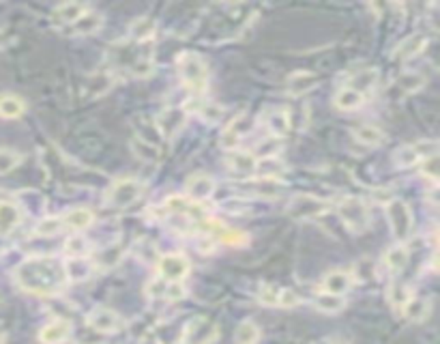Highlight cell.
<instances>
[{
	"instance_id": "obj_6",
	"label": "cell",
	"mask_w": 440,
	"mask_h": 344,
	"mask_svg": "<svg viewBox=\"0 0 440 344\" xmlns=\"http://www.w3.org/2000/svg\"><path fill=\"white\" fill-rule=\"evenodd\" d=\"M331 209L329 200H322L312 194H296L288 202V215L294 220H316Z\"/></svg>"
},
{
	"instance_id": "obj_14",
	"label": "cell",
	"mask_w": 440,
	"mask_h": 344,
	"mask_svg": "<svg viewBox=\"0 0 440 344\" xmlns=\"http://www.w3.org/2000/svg\"><path fill=\"white\" fill-rule=\"evenodd\" d=\"M213 194H215V179L210 175H204V172H196L185 183V196L198 204L208 200Z\"/></svg>"
},
{
	"instance_id": "obj_4",
	"label": "cell",
	"mask_w": 440,
	"mask_h": 344,
	"mask_svg": "<svg viewBox=\"0 0 440 344\" xmlns=\"http://www.w3.org/2000/svg\"><path fill=\"white\" fill-rule=\"evenodd\" d=\"M386 220H389L393 239L398 243H406V239L410 237L413 226H415V218H413V211H410L408 202L402 198H391L386 202Z\"/></svg>"
},
{
	"instance_id": "obj_28",
	"label": "cell",
	"mask_w": 440,
	"mask_h": 344,
	"mask_svg": "<svg viewBox=\"0 0 440 344\" xmlns=\"http://www.w3.org/2000/svg\"><path fill=\"white\" fill-rule=\"evenodd\" d=\"M267 129L273 138H284L290 132V116L286 110H271L267 114Z\"/></svg>"
},
{
	"instance_id": "obj_26",
	"label": "cell",
	"mask_w": 440,
	"mask_h": 344,
	"mask_svg": "<svg viewBox=\"0 0 440 344\" xmlns=\"http://www.w3.org/2000/svg\"><path fill=\"white\" fill-rule=\"evenodd\" d=\"M402 314H404V319H408V321H413V323L425 321L427 314H429V299H425V297H415V295H413V297L406 301V306L402 308Z\"/></svg>"
},
{
	"instance_id": "obj_40",
	"label": "cell",
	"mask_w": 440,
	"mask_h": 344,
	"mask_svg": "<svg viewBox=\"0 0 440 344\" xmlns=\"http://www.w3.org/2000/svg\"><path fill=\"white\" fill-rule=\"evenodd\" d=\"M22 164V153L13 149H0V175H9Z\"/></svg>"
},
{
	"instance_id": "obj_42",
	"label": "cell",
	"mask_w": 440,
	"mask_h": 344,
	"mask_svg": "<svg viewBox=\"0 0 440 344\" xmlns=\"http://www.w3.org/2000/svg\"><path fill=\"white\" fill-rule=\"evenodd\" d=\"M63 231V220L61 218H43L37 224V235L41 237H54Z\"/></svg>"
},
{
	"instance_id": "obj_1",
	"label": "cell",
	"mask_w": 440,
	"mask_h": 344,
	"mask_svg": "<svg viewBox=\"0 0 440 344\" xmlns=\"http://www.w3.org/2000/svg\"><path fill=\"white\" fill-rule=\"evenodd\" d=\"M15 284L30 295L37 297H52L63 293L67 286V269L65 263L54 256H32L22 261L13 271Z\"/></svg>"
},
{
	"instance_id": "obj_34",
	"label": "cell",
	"mask_w": 440,
	"mask_h": 344,
	"mask_svg": "<svg viewBox=\"0 0 440 344\" xmlns=\"http://www.w3.org/2000/svg\"><path fill=\"white\" fill-rule=\"evenodd\" d=\"M355 140L365 147H380L384 142V132L374 125H363V127L355 129Z\"/></svg>"
},
{
	"instance_id": "obj_5",
	"label": "cell",
	"mask_w": 440,
	"mask_h": 344,
	"mask_svg": "<svg viewBox=\"0 0 440 344\" xmlns=\"http://www.w3.org/2000/svg\"><path fill=\"white\" fill-rule=\"evenodd\" d=\"M144 194V183L138 179H118L110 185L106 194V202L114 209H125L136 204Z\"/></svg>"
},
{
	"instance_id": "obj_3",
	"label": "cell",
	"mask_w": 440,
	"mask_h": 344,
	"mask_svg": "<svg viewBox=\"0 0 440 344\" xmlns=\"http://www.w3.org/2000/svg\"><path fill=\"white\" fill-rule=\"evenodd\" d=\"M339 220L346 224L348 231H352L355 235L359 233H365L370 228V222H372V215H370V207L363 198L359 196H346L337 202L335 207Z\"/></svg>"
},
{
	"instance_id": "obj_8",
	"label": "cell",
	"mask_w": 440,
	"mask_h": 344,
	"mask_svg": "<svg viewBox=\"0 0 440 344\" xmlns=\"http://www.w3.org/2000/svg\"><path fill=\"white\" fill-rule=\"evenodd\" d=\"M157 269H159V278H163L165 282H181L189 276V261L185 254H179V252H172V254H163L157 263Z\"/></svg>"
},
{
	"instance_id": "obj_18",
	"label": "cell",
	"mask_w": 440,
	"mask_h": 344,
	"mask_svg": "<svg viewBox=\"0 0 440 344\" xmlns=\"http://www.w3.org/2000/svg\"><path fill=\"white\" fill-rule=\"evenodd\" d=\"M86 11L88 7L82 3H63L52 11V22L61 28H71Z\"/></svg>"
},
{
	"instance_id": "obj_43",
	"label": "cell",
	"mask_w": 440,
	"mask_h": 344,
	"mask_svg": "<svg viewBox=\"0 0 440 344\" xmlns=\"http://www.w3.org/2000/svg\"><path fill=\"white\" fill-rule=\"evenodd\" d=\"M219 241H224V243H228V245H243L245 241H247V235L245 233H241V231H232V228H222L219 226Z\"/></svg>"
},
{
	"instance_id": "obj_24",
	"label": "cell",
	"mask_w": 440,
	"mask_h": 344,
	"mask_svg": "<svg viewBox=\"0 0 440 344\" xmlns=\"http://www.w3.org/2000/svg\"><path fill=\"white\" fill-rule=\"evenodd\" d=\"M427 41H429V37L425 32H415L400 43V48L395 50V56L402 61H410L427 48Z\"/></svg>"
},
{
	"instance_id": "obj_47",
	"label": "cell",
	"mask_w": 440,
	"mask_h": 344,
	"mask_svg": "<svg viewBox=\"0 0 440 344\" xmlns=\"http://www.w3.org/2000/svg\"><path fill=\"white\" fill-rule=\"evenodd\" d=\"M298 306V297L294 290L290 288H282L279 290V299H277V308H294Z\"/></svg>"
},
{
	"instance_id": "obj_23",
	"label": "cell",
	"mask_w": 440,
	"mask_h": 344,
	"mask_svg": "<svg viewBox=\"0 0 440 344\" xmlns=\"http://www.w3.org/2000/svg\"><path fill=\"white\" fill-rule=\"evenodd\" d=\"M352 286V276L344 269H333L322 278V290L331 295H346Z\"/></svg>"
},
{
	"instance_id": "obj_36",
	"label": "cell",
	"mask_w": 440,
	"mask_h": 344,
	"mask_svg": "<svg viewBox=\"0 0 440 344\" xmlns=\"http://www.w3.org/2000/svg\"><path fill=\"white\" fill-rule=\"evenodd\" d=\"M155 28H157L155 20L142 16V18H138L134 24L129 26V35H131V39H136V41L142 43V41H149L155 35Z\"/></svg>"
},
{
	"instance_id": "obj_30",
	"label": "cell",
	"mask_w": 440,
	"mask_h": 344,
	"mask_svg": "<svg viewBox=\"0 0 440 344\" xmlns=\"http://www.w3.org/2000/svg\"><path fill=\"white\" fill-rule=\"evenodd\" d=\"M408 256H410V252H408V247H406L404 243L393 245V247L384 254V263H386L389 271L400 274V271L406 267V263H408Z\"/></svg>"
},
{
	"instance_id": "obj_20",
	"label": "cell",
	"mask_w": 440,
	"mask_h": 344,
	"mask_svg": "<svg viewBox=\"0 0 440 344\" xmlns=\"http://www.w3.org/2000/svg\"><path fill=\"white\" fill-rule=\"evenodd\" d=\"M335 108L341 110V112H355V110H361L367 102L365 95H361L359 91H355L352 86L344 84L341 89L335 93Z\"/></svg>"
},
{
	"instance_id": "obj_37",
	"label": "cell",
	"mask_w": 440,
	"mask_h": 344,
	"mask_svg": "<svg viewBox=\"0 0 440 344\" xmlns=\"http://www.w3.org/2000/svg\"><path fill=\"white\" fill-rule=\"evenodd\" d=\"M237 344H258L260 342V327L253 321H243L234 333Z\"/></svg>"
},
{
	"instance_id": "obj_15",
	"label": "cell",
	"mask_w": 440,
	"mask_h": 344,
	"mask_svg": "<svg viewBox=\"0 0 440 344\" xmlns=\"http://www.w3.org/2000/svg\"><path fill=\"white\" fill-rule=\"evenodd\" d=\"M318 82H320V78L314 71H294L286 80V91L290 95L298 97V95H305V93L314 91L318 86Z\"/></svg>"
},
{
	"instance_id": "obj_46",
	"label": "cell",
	"mask_w": 440,
	"mask_h": 344,
	"mask_svg": "<svg viewBox=\"0 0 440 344\" xmlns=\"http://www.w3.org/2000/svg\"><path fill=\"white\" fill-rule=\"evenodd\" d=\"M279 290H282V288H277V286L269 284V286H262V288H260L258 297H260V301H262L264 306H277Z\"/></svg>"
},
{
	"instance_id": "obj_19",
	"label": "cell",
	"mask_w": 440,
	"mask_h": 344,
	"mask_svg": "<svg viewBox=\"0 0 440 344\" xmlns=\"http://www.w3.org/2000/svg\"><path fill=\"white\" fill-rule=\"evenodd\" d=\"M61 220H63V228H69L73 233H82L95 222V213L86 207H75V209L67 211Z\"/></svg>"
},
{
	"instance_id": "obj_10",
	"label": "cell",
	"mask_w": 440,
	"mask_h": 344,
	"mask_svg": "<svg viewBox=\"0 0 440 344\" xmlns=\"http://www.w3.org/2000/svg\"><path fill=\"white\" fill-rule=\"evenodd\" d=\"M217 336H219V329L215 323L206 319H194L191 323H187L181 336V344H210L217 340Z\"/></svg>"
},
{
	"instance_id": "obj_45",
	"label": "cell",
	"mask_w": 440,
	"mask_h": 344,
	"mask_svg": "<svg viewBox=\"0 0 440 344\" xmlns=\"http://www.w3.org/2000/svg\"><path fill=\"white\" fill-rule=\"evenodd\" d=\"M421 166V175L425 177V179H429V181H438V155H432V157H427L425 161H421L419 164Z\"/></svg>"
},
{
	"instance_id": "obj_17",
	"label": "cell",
	"mask_w": 440,
	"mask_h": 344,
	"mask_svg": "<svg viewBox=\"0 0 440 344\" xmlns=\"http://www.w3.org/2000/svg\"><path fill=\"white\" fill-rule=\"evenodd\" d=\"M226 164L232 172H237V175H256V168H258V157L249 151H237L232 149L226 157Z\"/></svg>"
},
{
	"instance_id": "obj_33",
	"label": "cell",
	"mask_w": 440,
	"mask_h": 344,
	"mask_svg": "<svg viewBox=\"0 0 440 344\" xmlns=\"http://www.w3.org/2000/svg\"><path fill=\"white\" fill-rule=\"evenodd\" d=\"M65 269H67V278L75 280V282L77 280H86L88 276L95 271L91 258H69V261L65 263Z\"/></svg>"
},
{
	"instance_id": "obj_35",
	"label": "cell",
	"mask_w": 440,
	"mask_h": 344,
	"mask_svg": "<svg viewBox=\"0 0 440 344\" xmlns=\"http://www.w3.org/2000/svg\"><path fill=\"white\" fill-rule=\"evenodd\" d=\"M88 254H91V243H88V239H84L80 233L71 235L65 241V256L67 258H86Z\"/></svg>"
},
{
	"instance_id": "obj_39",
	"label": "cell",
	"mask_w": 440,
	"mask_h": 344,
	"mask_svg": "<svg viewBox=\"0 0 440 344\" xmlns=\"http://www.w3.org/2000/svg\"><path fill=\"white\" fill-rule=\"evenodd\" d=\"M410 297H413V295H410V290H408L404 284H393V286L389 288V293H386V299L391 301V306H393L395 310H402Z\"/></svg>"
},
{
	"instance_id": "obj_9",
	"label": "cell",
	"mask_w": 440,
	"mask_h": 344,
	"mask_svg": "<svg viewBox=\"0 0 440 344\" xmlns=\"http://www.w3.org/2000/svg\"><path fill=\"white\" fill-rule=\"evenodd\" d=\"M253 129V118L249 114H239L237 118H232L222 132V138H219V145L224 149L232 151L237 149V145Z\"/></svg>"
},
{
	"instance_id": "obj_29",
	"label": "cell",
	"mask_w": 440,
	"mask_h": 344,
	"mask_svg": "<svg viewBox=\"0 0 440 344\" xmlns=\"http://www.w3.org/2000/svg\"><path fill=\"white\" fill-rule=\"evenodd\" d=\"M314 306L325 312V314H337L346 308V297L341 295H331V293H318L316 299H314Z\"/></svg>"
},
{
	"instance_id": "obj_25",
	"label": "cell",
	"mask_w": 440,
	"mask_h": 344,
	"mask_svg": "<svg viewBox=\"0 0 440 344\" xmlns=\"http://www.w3.org/2000/svg\"><path fill=\"white\" fill-rule=\"evenodd\" d=\"M348 86H352L355 91H359L361 95L367 97L376 89V86H378V71L374 67L372 69H361V71H357L355 75L350 78Z\"/></svg>"
},
{
	"instance_id": "obj_11",
	"label": "cell",
	"mask_w": 440,
	"mask_h": 344,
	"mask_svg": "<svg viewBox=\"0 0 440 344\" xmlns=\"http://www.w3.org/2000/svg\"><path fill=\"white\" fill-rule=\"evenodd\" d=\"M86 323H88V327L99 331V333H116L125 325L122 317L118 312L110 310V308H95V310H91V314L86 317Z\"/></svg>"
},
{
	"instance_id": "obj_41",
	"label": "cell",
	"mask_w": 440,
	"mask_h": 344,
	"mask_svg": "<svg viewBox=\"0 0 440 344\" xmlns=\"http://www.w3.org/2000/svg\"><path fill=\"white\" fill-rule=\"evenodd\" d=\"M131 149H134V153L140 157V159H146V161H157L159 159V149L155 145H149L140 138H136L134 142H131Z\"/></svg>"
},
{
	"instance_id": "obj_7",
	"label": "cell",
	"mask_w": 440,
	"mask_h": 344,
	"mask_svg": "<svg viewBox=\"0 0 440 344\" xmlns=\"http://www.w3.org/2000/svg\"><path fill=\"white\" fill-rule=\"evenodd\" d=\"M438 155V142L436 140H417L413 145L402 147L398 153H395V161L402 168H410V166H419L421 161H425L427 157Z\"/></svg>"
},
{
	"instance_id": "obj_38",
	"label": "cell",
	"mask_w": 440,
	"mask_h": 344,
	"mask_svg": "<svg viewBox=\"0 0 440 344\" xmlns=\"http://www.w3.org/2000/svg\"><path fill=\"white\" fill-rule=\"evenodd\" d=\"M398 86H400V89H402L406 95H410V93H417V91L421 89V86H425V78H423L421 73H417V71H408V73H402V75H400Z\"/></svg>"
},
{
	"instance_id": "obj_48",
	"label": "cell",
	"mask_w": 440,
	"mask_h": 344,
	"mask_svg": "<svg viewBox=\"0 0 440 344\" xmlns=\"http://www.w3.org/2000/svg\"><path fill=\"white\" fill-rule=\"evenodd\" d=\"M5 338H7V333H5V329H3V327H0V344L5 342Z\"/></svg>"
},
{
	"instance_id": "obj_16",
	"label": "cell",
	"mask_w": 440,
	"mask_h": 344,
	"mask_svg": "<svg viewBox=\"0 0 440 344\" xmlns=\"http://www.w3.org/2000/svg\"><path fill=\"white\" fill-rule=\"evenodd\" d=\"M149 297H159V299H168V301H176L185 295V288L181 282H165L163 278H153L146 286Z\"/></svg>"
},
{
	"instance_id": "obj_22",
	"label": "cell",
	"mask_w": 440,
	"mask_h": 344,
	"mask_svg": "<svg viewBox=\"0 0 440 344\" xmlns=\"http://www.w3.org/2000/svg\"><path fill=\"white\" fill-rule=\"evenodd\" d=\"M69 336H71V323L65 321V319H56L39 331V340L43 344H61Z\"/></svg>"
},
{
	"instance_id": "obj_2",
	"label": "cell",
	"mask_w": 440,
	"mask_h": 344,
	"mask_svg": "<svg viewBox=\"0 0 440 344\" xmlns=\"http://www.w3.org/2000/svg\"><path fill=\"white\" fill-rule=\"evenodd\" d=\"M176 71H179L181 82L187 86L189 91L202 95L208 89V67L204 63V59L196 52H183L176 56Z\"/></svg>"
},
{
	"instance_id": "obj_12",
	"label": "cell",
	"mask_w": 440,
	"mask_h": 344,
	"mask_svg": "<svg viewBox=\"0 0 440 344\" xmlns=\"http://www.w3.org/2000/svg\"><path fill=\"white\" fill-rule=\"evenodd\" d=\"M185 121H187V112L181 106H168L157 116V127H159V132H161L163 138L172 140L183 129Z\"/></svg>"
},
{
	"instance_id": "obj_31",
	"label": "cell",
	"mask_w": 440,
	"mask_h": 344,
	"mask_svg": "<svg viewBox=\"0 0 440 344\" xmlns=\"http://www.w3.org/2000/svg\"><path fill=\"white\" fill-rule=\"evenodd\" d=\"M26 110V104L18 95H0V118H20Z\"/></svg>"
},
{
	"instance_id": "obj_32",
	"label": "cell",
	"mask_w": 440,
	"mask_h": 344,
	"mask_svg": "<svg viewBox=\"0 0 440 344\" xmlns=\"http://www.w3.org/2000/svg\"><path fill=\"white\" fill-rule=\"evenodd\" d=\"M120 258H122V250L118 245H108L93 258L91 263H93V269H112L114 265L120 263Z\"/></svg>"
},
{
	"instance_id": "obj_44",
	"label": "cell",
	"mask_w": 440,
	"mask_h": 344,
	"mask_svg": "<svg viewBox=\"0 0 440 344\" xmlns=\"http://www.w3.org/2000/svg\"><path fill=\"white\" fill-rule=\"evenodd\" d=\"M198 112H200L202 118L208 121V123H215V121H219V118L224 116V108H219V106L213 104V102H204V104L198 108Z\"/></svg>"
},
{
	"instance_id": "obj_21",
	"label": "cell",
	"mask_w": 440,
	"mask_h": 344,
	"mask_svg": "<svg viewBox=\"0 0 440 344\" xmlns=\"http://www.w3.org/2000/svg\"><path fill=\"white\" fill-rule=\"evenodd\" d=\"M22 224V209L15 202H0V237L11 235Z\"/></svg>"
},
{
	"instance_id": "obj_27",
	"label": "cell",
	"mask_w": 440,
	"mask_h": 344,
	"mask_svg": "<svg viewBox=\"0 0 440 344\" xmlns=\"http://www.w3.org/2000/svg\"><path fill=\"white\" fill-rule=\"evenodd\" d=\"M103 26V16L101 13H97V11H91L88 9L69 30L73 32V35H93V32H97L99 28Z\"/></svg>"
},
{
	"instance_id": "obj_13",
	"label": "cell",
	"mask_w": 440,
	"mask_h": 344,
	"mask_svg": "<svg viewBox=\"0 0 440 344\" xmlns=\"http://www.w3.org/2000/svg\"><path fill=\"white\" fill-rule=\"evenodd\" d=\"M243 188H245L247 194L264 198V200L279 198L286 190V185L275 177H251V181H245Z\"/></svg>"
}]
</instances>
